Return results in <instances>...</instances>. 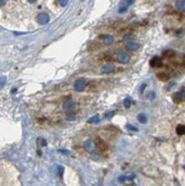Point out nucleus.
Instances as JSON below:
<instances>
[{"label":"nucleus","mask_w":185,"mask_h":186,"mask_svg":"<svg viewBox=\"0 0 185 186\" xmlns=\"http://www.w3.org/2000/svg\"><path fill=\"white\" fill-rule=\"evenodd\" d=\"M85 86H86V80L84 78H79L75 81L74 84V89L76 92H83L85 89Z\"/></svg>","instance_id":"1"},{"label":"nucleus","mask_w":185,"mask_h":186,"mask_svg":"<svg viewBox=\"0 0 185 186\" xmlns=\"http://www.w3.org/2000/svg\"><path fill=\"white\" fill-rule=\"evenodd\" d=\"M134 2H135V0H123V2H121V6H119V9H118V14L125 12L128 9V7L132 6Z\"/></svg>","instance_id":"2"},{"label":"nucleus","mask_w":185,"mask_h":186,"mask_svg":"<svg viewBox=\"0 0 185 186\" xmlns=\"http://www.w3.org/2000/svg\"><path fill=\"white\" fill-rule=\"evenodd\" d=\"M115 72V66L113 64H110V63L103 65L101 68H100V72H101V74H110V72Z\"/></svg>","instance_id":"3"},{"label":"nucleus","mask_w":185,"mask_h":186,"mask_svg":"<svg viewBox=\"0 0 185 186\" xmlns=\"http://www.w3.org/2000/svg\"><path fill=\"white\" fill-rule=\"evenodd\" d=\"M84 148H85L88 153H94L95 152V148H96V146H95V143L92 142V139H87L85 143H84Z\"/></svg>","instance_id":"4"},{"label":"nucleus","mask_w":185,"mask_h":186,"mask_svg":"<svg viewBox=\"0 0 185 186\" xmlns=\"http://www.w3.org/2000/svg\"><path fill=\"white\" fill-rule=\"evenodd\" d=\"M117 60L121 64H127L128 61H129V55L126 54V52H119L117 55Z\"/></svg>","instance_id":"5"},{"label":"nucleus","mask_w":185,"mask_h":186,"mask_svg":"<svg viewBox=\"0 0 185 186\" xmlns=\"http://www.w3.org/2000/svg\"><path fill=\"white\" fill-rule=\"evenodd\" d=\"M99 38L103 40V45H104V46H108V45L114 43V37L110 36V35H103V36H100Z\"/></svg>","instance_id":"6"},{"label":"nucleus","mask_w":185,"mask_h":186,"mask_svg":"<svg viewBox=\"0 0 185 186\" xmlns=\"http://www.w3.org/2000/svg\"><path fill=\"white\" fill-rule=\"evenodd\" d=\"M49 14H45V12H43V14H40L39 16H38V18H37V20H38V22L40 23V25H46V23H48L49 22Z\"/></svg>","instance_id":"7"},{"label":"nucleus","mask_w":185,"mask_h":186,"mask_svg":"<svg viewBox=\"0 0 185 186\" xmlns=\"http://www.w3.org/2000/svg\"><path fill=\"white\" fill-rule=\"evenodd\" d=\"M150 65L152 67H154V68H157V67H162L163 61H162V59L159 57H153L150 60Z\"/></svg>","instance_id":"8"},{"label":"nucleus","mask_w":185,"mask_h":186,"mask_svg":"<svg viewBox=\"0 0 185 186\" xmlns=\"http://www.w3.org/2000/svg\"><path fill=\"white\" fill-rule=\"evenodd\" d=\"M172 98H173V101H174V103L178 104V103H181L182 100L184 99V94L182 93V92H177V93H175L173 95Z\"/></svg>","instance_id":"9"},{"label":"nucleus","mask_w":185,"mask_h":186,"mask_svg":"<svg viewBox=\"0 0 185 186\" xmlns=\"http://www.w3.org/2000/svg\"><path fill=\"white\" fill-rule=\"evenodd\" d=\"M126 47H127L129 50H132V51H137V50L139 49V45L137 43H135V41H127Z\"/></svg>","instance_id":"10"},{"label":"nucleus","mask_w":185,"mask_h":186,"mask_svg":"<svg viewBox=\"0 0 185 186\" xmlns=\"http://www.w3.org/2000/svg\"><path fill=\"white\" fill-rule=\"evenodd\" d=\"M75 105H76V104H75L72 100L68 99L63 104V107H64V109H66V110H71L72 108L75 107Z\"/></svg>","instance_id":"11"},{"label":"nucleus","mask_w":185,"mask_h":186,"mask_svg":"<svg viewBox=\"0 0 185 186\" xmlns=\"http://www.w3.org/2000/svg\"><path fill=\"white\" fill-rule=\"evenodd\" d=\"M157 78L159 79L161 81H167V80H170V75L167 74V72H157Z\"/></svg>","instance_id":"12"},{"label":"nucleus","mask_w":185,"mask_h":186,"mask_svg":"<svg viewBox=\"0 0 185 186\" xmlns=\"http://www.w3.org/2000/svg\"><path fill=\"white\" fill-rule=\"evenodd\" d=\"M175 55H176V52H175L174 50L167 49V50H164L163 51V57H165V58H173Z\"/></svg>","instance_id":"13"},{"label":"nucleus","mask_w":185,"mask_h":186,"mask_svg":"<svg viewBox=\"0 0 185 186\" xmlns=\"http://www.w3.org/2000/svg\"><path fill=\"white\" fill-rule=\"evenodd\" d=\"M175 6H176V8H177L178 10L185 11V1H183V0H177V1L175 2Z\"/></svg>","instance_id":"14"},{"label":"nucleus","mask_w":185,"mask_h":186,"mask_svg":"<svg viewBox=\"0 0 185 186\" xmlns=\"http://www.w3.org/2000/svg\"><path fill=\"white\" fill-rule=\"evenodd\" d=\"M96 144H97V146L99 147L100 150H106L107 149V145L104 143L100 138H97V139H96Z\"/></svg>","instance_id":"15"},{"label":"nucleus","mask_w":185,"mask_h":186,"mask_svg":"<svg viewBox=\"0 0 185 186\" xmlns=\"http://www.w3.org/2000/svg\"><path fill=\"white\" fill-rule=\"evenodd\" d=\"M137 119H138V122L141 123V124H145V123L147 122V116L145 114H143V113H141V114L137 115Z\"/></svg>","instance_id":"16"},{"label":"nucleus","mask_w":185,"mask_h":186,"mask_svg":"<svg viewBox=\"0 0 185 186\" xmlns=\"http://www.w3.org/2000/svg\"><path fill=\"white\" fill-rule=\"evenodd\" d=\"M176 133L177 135H184L185 134V125H177L176 126Z\"/></svg>","instance_id":"17"},{"label":"nucleus","mask_w":185,"mask_h":186,"mask_svg":"<svg viewBox=\"0 0 185 186\" xmlns=\"http://www.w3.org/2000/svg\"><path fill=\"white\" fill-rule=\"evenodd\" d=\"M99 122V115H95V116H92V117H90L89 119H88V123H90V124H96V123Z\"/></svg>","instance_id":"18"},{"label":"nucleus","mask_w":185,"mask_h":186,"mask_svg":"<svg viewBox=\"0 0 185 186\" xmlns=\"http://www.w3.org/2000/svg\"><path fill=\"white\" fill-rule=\"evenodd\" d=\"M123 104H124V106L126 108H129L130 106H132V99L130 98H125V99L123 100Z\"/></svg>","instance_id":"19"},{"label":"nucleus","mask_w":185,"mask_h":186,"mask_svg":"<svg viewBox=\"0 0 185 186\" xmlns=\"http://www.w3.org/2000/svg\"><path fill=\"white\" fill-rule=\"evenodd\" d=\"M76 118V115H75V113H67V115H66V119L67 121H74Z\"/></svg>","instance_id":"20"},{"label":"nucleus","mask_w":185,"mask_h":186,"mask_svg":"<svg viewBox=\"0 0 185 186\" xmlns=\"http://www.w3.org/2000/svg\"><path fill=\"white\" fill-rule=\"evenodd\" d=\"M126 129L130 130V132H138V128H136L135 126H133V125H130V124H127V125H126Z\"/></svg>","instance_id":"21"},{"label":"nucleus","mask_w":185,"mask_h":186,"mask_svg":"<svg viewBox=\"0 0 185 186\" xmlns=\"http://www.w3.org/2000/svg\"><path fill=\"white\" fill-rule=\"evenodd\" d=\"M6 81H7V77H6V76L0 77V88H2V87H3V85L6 84Z\"/></svg>","instance_id":"22"},{"label":"nucleus","mask_w":185,"mask_h":186,"mask_svg":"<svg viewBox=\"0 0 185 186\" xmlns=\"http://www.w3.org/2000/svg\"><path fill=\"white\" fill-rule=\"evenodd\" d=\"M114 112H112V110H110V112H107L106 114H105V117H106L107 119H110V118H112V117H113V116H114Z\"/></svg>","instance_id":"23"},{"label":"nucleus","mask_w":185,"mask_h":186,"mask_svg":"<svg viewBox=\"0 0 185 186\" xmlns=\"http://www.w3.org/2000/svg\"><path fill=\"white\" fill-rule=\"evenodd\" d=\"M68 1H69V0H58L59 5H60L61 7H66V5L68 3Z\"/></svg>","instance_id":"24"},{"label":"nucleus","mask_w":185,"mask_h":186,"mask_svg":"<svg viewBox=\"0 0 185 186\" xmlns=\"http://www.w3.org/2000/svg\"><path fill=\"white\" fill-rule=\"evenodd\" d=\"M59 153H63V154H65V155H71V153L69 152V150H66V149H59L58 150Z\"/></svg>","instance_id":"25"},{"label":"nucleus","mask_w":185,"mask_h":186,"mask_svg":"<svg viewBox=\"0 0 185 186\" xmlns=\"http://www.w3.org/2000/svg\"><path fill=\"white\" fill-rule=\"evenodd\" d=\"M135 174H130V175H127V176H126V179H127V180H132V179H134L135 178Z\"/></svg>","instance_id":"26"},{"label":"nucleus","mask_w":185,"mask_h":186,"mask_svg":"<svg viewBox=\"0 0 185 186\" xmlns=\"http://www.w3.org/2000/svg\"><path fill=\"white\" fill-rule=\"evenodd\" d=\"M58 169H59V175L61 176V175H63V173H64V167H63V166H59V167H58Z\"/></svg>","instance_id":"27"},{"label":"nucleus","mask_w":185,"mask_h":186,"mask_svg":"<svg viewBox=\"0 0 185 186\" xmlns=\"http://www.w3.org/2000/svg\"><path fill=\"white\" fill-rule=\"evenodd\" d=\"M118 180L121 182V183L125 182V180H126V176H119V177H118Z\"/></svg>","instance_id":"28"},{"label":"nucleus","mask_w":185,"mask_h":186,"mask_svg":"<svg viewBox=\"0 0 185 186\" xmlns=\"http://www.w3.org/2000/svg\"><path fill=\"white\" fill-rule=\"evenodd\" d=\"M5 5H6V0H0V7H2Z\"/></svg>","instance_id":"29"},{"label":"nucleus","mask_w":185,"mask_h":186,"mask_svg":"<svg viewBox=\"0 0 185 186\" xmlns=\"http://www.w3.org/2000/svg\"><path fill=\"white\" fill-rule=\"evenodd\" d=\"M145 87H146V84H143L142 86H141V93H143V90H144Z\"/></svg>","instance_id":"30"},{"label":"nucleus","mask_w":185,"mask_h":186,"mask_svg":"<svg viewBox=\"0 0 185 186\" xmlns=\"http://www.w3.org/2000/svg\"><path fill=\"white\" fill-rule=\"evenodd\" d=\"M28 2H30V3H35L36 0H28Z\"/></svg>","instance_id":"31"},{"label":"nucleus","mask_w":185,"mask_h":186,"mask_svg":"<svg viewBox=\"0 0 185 186\" xmlns=\"http://www.w3.org/2000/svg\"><path fill=\"white\" fill-rule=\"evenodd\" d=\"M16 90H17L16 88H14V89H11V93H16Z\"/></svg>","instance_id":"32"},{"label":"nucleus","mask_w":185,"mask_h":186,"mask_svg":"<svg viewBox=\"0 0 185 186\" xmlns=\"http://www.w3.org/2000/svg\"><path fill=\"white\" fill-rule=\"evenodd\" d=\"M183 168H184V169H185V165H184V166H183Z\"/></svg>","instance_id":"33"}]
</instances>
